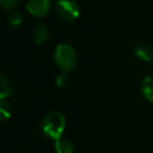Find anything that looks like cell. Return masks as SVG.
I'll use <instances>...</instances> for the list:
<instances>
[{
	"instance_id": "cell-13",
	"label": "cell",
	"mask_w": 153,
	"mask_h": 153,
	"mask_svg": "<svg viewBox=\"0 0 153 153\" xmlns=\"http://www.w3.org/2000/svg\"><path fill=\"white\" fill-rule=\"evenodd\" d=\"M0 2H1V5H2L4 8H6V10H13V8L17 7L19 0H0Z\"/></svg>"
},
{
	"instance_id": "cell-2",
	"label": "cell",
	"mask_w": 153,
	"mask_h": 153,
	"mask_svg": "<svg viewBox=\"0 0 153 153\" xmlns=\"http://www.w3.org/2000/svg\"><path fill=\"white\" fill-rule=\"evenodd\" d=\"M54 59L56 65L65 73L73 71L78 63V56L74 48L67 43H62L56 47L54 53Z\"/></svg>"
},
{
	"instance_id": "cell-7",
	"label": "cell",
	"mask_w": 153,
	"mask_h": 153,
	"mask_svg": "<svg viewBox=\"0 0 153 153\" xmlns=\"http://www.w3.org/2000/svg\"><path fill=\"white\" fill-rule=\"evenodd\" d=\"M55 151L56 153H73L74 147L69 140L61 137L55 141Z\"/></svg>"
},
{
	"instance_id": "cell-5",
	"label": "cell",
	"mask_w": 153,
	"mask_h": 153,
	"mask_svg": "<svg viewBox=\"0 0 153 153\" xmlns=\"http://www.w3.org/2000/svg\"><path fill=\"white\" fill-rule=\"evenodd\" d=\"M134 54L139 59H141L143 61H147V62H149V61L153 60V49L149 45H147V44H140V45H137L135 48V50H134Z\"/></svg>"
},
{
	"instance_id": "cell-1",
	"label": "cell",
	"mask_w": 153,
	"mask_h": 153,
	"mask_svg": "<svg viewBox=\"0 0 153 153\" xmlns=\"http://www.w3.org/2000/svg\"><path fill=\"white\" fill-rule=\"evenodd\" d=\"M65 127H66L65 116L57 111L49 112L42 121V130L44 135L53 139L54 141L61 139Z\"/></svg>"
},
{
	"instance_id": "cell-6",
	"label": "cell",
	"mask_w": 153,
	"mask_h": 153,
	"mask_svg": "<svg viewBox=\"0 0 153 153\" xmlns=\"http://www.w3.org/2000/svg\"><path fill=\"white\" fill-rule=\"evenodd\" d=\"M141 91L143 97L153 104V76H147L143 79L141 85Z\"/></svg>"
},
{
	"instance_id": "cell-11",
	"label": "cell",
	"mask_w": 153,
	"mask_h": 153,
	"mask_svg": "<svg viewBox=\"0 0 153 153\" xmlns=\"http://www.w3.org/2000/svg\"><path fill=\"white\" fill-rule=\"evenodd\" d=\"M0 116H1V120L2 121H6L11 117V111H10V108L5 104L4 100H1V104H0Z\"/></svg>"
},
{
	"instance_id": "cell-3",
	"label": "cell",
	"mask_w": 153,
	"mask_h": 153,
	"mask_svg": "<svg viewBox=\"0 0 153 153\" xmlns=\"http://www.w3.org/2000/svg\"><path fill=\"white\" fill-rule=\"evenodd\" d=\"M56 11L61 19L66 22L75 20L80 14L79 5L73 0H60L56 4Z\"/></svg>"
},
{
	"instance_id": "cell-9",
	"label": "cell",
	"mask_w": 153,
	"mask_h": 153,
	"mask_svg": "<svg viewBox=\"0 0 153 153\" xmlns=\"http://www.w3.org/2000/svg\"><path fill=\"white\" fill-rule=\"evenodd\" d=\"M10 93H11L10 82L4 75H1V78H0V97H1V99L4 100L7 96H10Z\"/></svg>"
},
{
	"instance_id": "cell-12",
	"label": "cell",
	"mask_w": 153,
	"mask_h": 153,
	"mask_svg": "<svg viewBox=\"0 0 153 153\" xmlns=\"http://www.w3.org/2000/svg\"><path fill=\"white\" fill-rule=\"evenodd\" d=\"M68 81H69V79H68V76L66 75V73H62V74L57 75L56 79H55V84H56V86H59V87H65V86H67V85H68Z\"/></svg>"
},
{
	"instance_id": "cell-10",
	"label": "cell",
	"mask_w": 153,
	"mask_h": 153,
	"mask_svg": "<svg viewBox=\"0 0 153 153\" xmlns=\"http://www.w3.org/2000/svg\"><path fill=\"white\" fill-rule=\"evenodd\" d=\"M8 23H10V25L13 26V27L19 26V25L23 23V17H22V14H20V13H12V14L10 16V18H8Z\"/></svg>"
},
{
	"instance_id": "cell-4",
	"label": "cell",
	"mask_w": 153,
	"mask_h": 153,
	"mask_svg": "<svg viewBox=\"0 0 153 153\" xmlns=\"http://www.w3.org/2000/svg\"><path fill=\"white\" fill-rule=\"evenodd\" d=\"M50 0H29L26 2V10L33 17L41 18L47 14L49 11Z\"/></svg>"
},
{
	"instance_id": "cell-8",
	"label": "cell",
	"mask_w": 153,
	"mask_h": 153,
	"mask_svg": "<svg viewBox=\"0 0 153 153\" xmlns=\"http://www.w3.org/2000/svg\"><path fill=\"white\" fill-rule=\"evenodd\" d=\"M48 36H49V31H48V27L45 25L39 24V25H37L35 27V30H33V38H35L36 43L41 44V43L45 42Z\"/></svg>"
}]
</instances>
